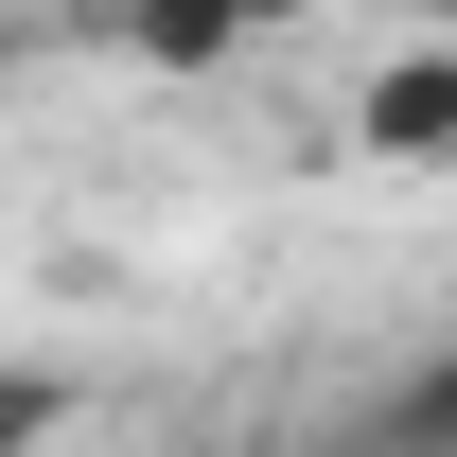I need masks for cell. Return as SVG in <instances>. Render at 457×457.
<instances>
[{"label":"cell","mask_w":457,"mask_h":457,"mask_svg":"<svg viewBox=\"0 0 457 457\" xmlns=\"http://www.w3.org/2000/svg\"><path fill=\"white\" fill-rule=\"evenodd\" d=\"M387 440H404V457H457V335H440V352L387 387Z\"/></svg>","instance_id":"cell-2"},{"label":"cell","mask_w":457,"mask_h":457,"mask_svg":"<svg viewBox=\"0 0 457 457\" xmlns=\"http://www.w3.org/2000/svg\"><path fill=\"white\" fill-rule=\"evenodd\" d=\"M370 159H457V54H387L370 71V106H352Z\"/></svg>","instance_id":"cell-1"},{"label":"cell","mask_w":457,"mask_h":457,"mask_svg":"<svg viewBox=\"0 0 457 457\" xmlns=\"http://www.w3.org/2000/svg\"><path fill=\"white\" fill-rule=\"evenodd\" d=\"M54 440V370H0V457H36Z\"/></svg>","instance_id":"cell-3"}]
</instances>
